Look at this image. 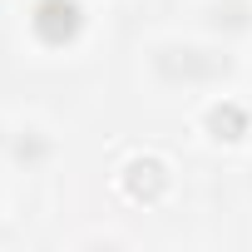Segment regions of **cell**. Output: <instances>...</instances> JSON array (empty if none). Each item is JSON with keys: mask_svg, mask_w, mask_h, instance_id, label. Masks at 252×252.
I'll return each mask as SVG.
<instances>
[{"mask_svg": "<svg viewBox=\"0 0 252 252\" xmlns=\"http://www.w3.org/2000/svg\"><path fill=\"white\" fill-rule=\"evenodd\" d=\"M149 74L168 89H203V84H222L232 74V60L208 45H154Z\"/></svg>", "mask_w": 252, "mask_h": 252, "instance_id": "obj_1", "label": "cell"}, {"mask_svg": "<svg viewBox=\"0 0 252 252\" xmlns=\"http://www.w3.org/2000/svg\"><path fill=\"white\" fill-rule=\"evenodd\" d=\"M84 25H89V15L79 0H35V10H30V35L45 50H74Z\"/></svg>", "mask_w": 252, "mask_h": 252, "instance_id": "obj_2", "label": "cell"}, {"mask_svg": "<svg viewBox=\"0 0 252 252\" xmlns=\"http://www.w3.org/2000/svg\"><path fill=\"white\" fill-rule=\"evenodd\" d=\"M119 188H124V198H129V203L154 208V203L173 188V173H168V163H163V158L139 154V158H129V163L119 168Z\"/></svg>", "mask_w": 252, "mask_h": 252, "instance_id": "obj_3", "label": "cell"}, {"mask_svg": "<svg viewBox=\"0 0 252 252\" xmlns=\"http://www.w3.org/2000/svg\"><path fill=\"white\" fill-rule=\"evenodd\" d=\"M203 134L213 144H242L252 134V109L242 99H213L203 109Z\"/></svg>", "mask_w": 252, "mask_h": 252, "instance_id": "obj_4", "label": "cell"}, {"mask_svg": "<svg viewBox=\"0 0 252 252\" xmlns=\"http://www.w3.org/2000/svg\"><path fill=\"white\" fill-rule=\"evenodd\" d=\"M10 158L25 168V173H35V168H45L50 158H55V139L45 134V129H15V139H10Z\"/></svg>", "mask_w": 252, "mask_h": 252, "instance_id": "obj_5", "label": "cell"}, {"mask_svg": "<svg viewBox=\"0 0 252 252\" xmlns=\"http://www.w3.org/2000/svg\"><path fill=\"white\" fill-rule=\"evenodd\" d=\"M208 30H218V35H247L252 30V10L242 5V0H218V5L208 10Z\"/></svg>", "mask_w": 252, "mask_h": 252, "instance_id": "obj_6", "label": "cell"}]
</instances>
